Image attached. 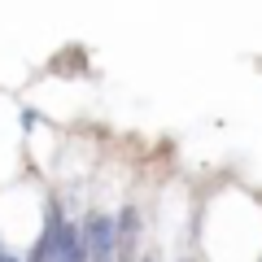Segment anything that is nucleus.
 Segmentation results:
<instances>
[{
  "mask_svg": "<svg viewBox=\"0 0 262 262\" xmlns=\"http://www.w3.org/2000/svg\"><path fill=\"white\" fill-rule=\"evenodd\" d=\"M44 241H48V262H92L83 227H70V223H61V210H48Z\"/></svg>",
  "mask_w": 262,
  "mask_h": 262,
  "instance_id": "1",
  "label": "nucleus"
},
{
  "mask_svg": "<svg viewBox=\"0 0 262 262\" xmlns=\"http://www.w3.org/2000/svg\"><path fill=\"white\" fill-rule=\"evenodd\" d=\"M83 236H88V253H92V262H114V245H118V219H110V214H88Z\"/></svg>",
  "mask_w": 262,
  "mask_h": 262,
  "instance_id": "2",
  "label": "nucleus"
},
{
  "mask_svg": "<svg viewBox=\"0 0 262 262\" xmlns=\"http://www.w3.org/2000/svg\"><path fill=\"white\" fill-rule=\"evenodd\" d=\"M0 262H9V253H5V249H0Z\"/></svg>",
  "mask_w": 262,
  "mask_h": 262,
  "instance_id": "3",
  "label": "nucleus"
},
{
  "mask_svg": "<svg viewBox=\"0 0 262 262\" xmlns=\"http://www.w3.org/2000/svg\"><path fill=\"white\" fill-rule=\"evenodd\" d=\"M9 262H18V258H13V253H9Z\"/></svg>",
  "mask_w": 262,
  "mask_h": 262,
  "instance_id": "4",
  "label": "nucleus"
}]
</instances>
